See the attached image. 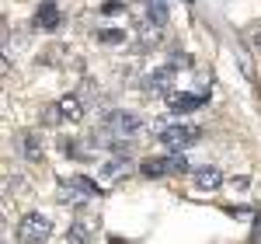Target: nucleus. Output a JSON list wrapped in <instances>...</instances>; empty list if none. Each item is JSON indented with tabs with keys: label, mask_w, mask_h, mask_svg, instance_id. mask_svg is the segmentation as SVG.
<instances>
[{
	"label": "nucleus",
	"mask_w": 261,
	"mask_h": 244,
	"mask_svg": "<svg viewBox=\"0 0 261 244\" xmlns=\"http://www.w3.org/2000/svg\"><path fill=\"white\" fill-rule=\"evenodd\" d=\"M125 11V4H119V0H108V4H101V14H122Z\"/></svg>",
	"instance_id": "20"
},
{
	"label": "nucleus",
	"mask_w": 261,
	"mask_h": 244,
	"mask_svg": "<svg viewBox=\"0 0 261 244\" xmlns=\"http://www.w3.org/2000/svg\"><path fill=\"white\" fill-rule=\"evenodd\" d=\"M146 14H150V21L153 25H167V18H171V11H167V0H146Z\"/></svg>",
	"instance_id": "13"
},
{
	"label": "nucleus",
	"mask_w": 261,
	"mask_h": 244,
	"mask_svg": "<svg viewBox=\"0 0 261 244\" xmlns=\"http://www.w3.org/2000/svg\"><path fill=\"white\" fill-rule=\"evenodd\" d=\"M161 45V25H140V49Z\"/></svg>",
	"instance_id": "15"
},
{
	"label": "nucleus",
	"mask_w": 261,
	"mask_h": 244,
	"mask_svg": "<svg viewBox=\"0 0 261 244\" xmlns=\"http://www.w3.org/2000/svg\"><path fill=\"white\" fill-rule=\"evenodd\" d=\"M140 171L146 178H161V175H171V167H167V157H150V161L140 164Z\"/></svg>",
	"instance_id": "14"
},
{
	"label": "nucleus",
	"mask_w": 261,
	"mask_h": 244,
	"mask_svg": "<svg viewBox=\"0 0 261 244\" xmlns=\"http://www.w3.org/2000/svg\"><path fill=\"white\" fill-rule=\"evenodd\" d=\"M7 188H11L14 196H21V192H24V178H21V175H11V178H7Z\"/></svg>",
	"instance_id": "21"
},
{
	"label": "nucleus",
	"mask_w": 261,
	"mask_h": 244,
	"mask_svg": "<svg viewBox=\"0 0 261 244\" xmlns=\"http://www.w3.org/2000/svg\"><path fill=\"white\" fill-rule=\"evenodd\" d=\"M192 182H195V188H202V192H216L223 185V175H220V167H199V171L192 175Z\"/></svg>",
	"instance_id": "9"
},
{
	"label": "nucleus",
	"mask_w": 261,
	"mask_h": 244,
	"mask_svg": "<svg viewBox=\"0 0 261 244\" xmlns=\"http://www.w3.org/2000/svg\"><path fill=\"white\" fill-rule=\"evenodd\" d=\"M202 140V129L199 126H185V122H174V126H167L161 133V143L167 150H188L192 143Z\"/></svg>",
	"instance_id": "2"
},
{
	"label": "nucleus",
	"mask_w": 261,
	"mask_h": 244,
	"mask_svg": "<svg viewBox=\"0 0 261 244\" xmlns=\"http://www.w3.org/2000/svg\"><path fill=\"white\" fill-rule=\"evenodd\" d=\"M60 199H63V203H73V206H81V203H87L91 196L84 192L81 185H73V178H70V182H60Z\"/></svg>",
	"instance_id": "11"
},
{
	"label": "nucleus",
	"mask_w": 261,
	"mask_h": 244,
	"mask_svg": "<svg viewBox=\"0 0 261 244\" xmlns=\"http://www.w3.org/2000/svg\"><path fill=\"white\" fill-rule=\"evenodd\" d=\"M167 167H171V175H188L192 171V164L185 157V150H174L171 157H167Z\"/></svg>",
	"instance_id": "16"
},
{
	"label": "nucleus",
	"mask_w": 261,
	"mask_h": 244,
	"mask_svg": "<svg viewBox=\"0 0 261 244\" xmlns=\"http://www.w3.org/2000/svg\"><path fill=\"white\" fill-rule=\"evenodd\" d=\"M167 66H192V56H185V53H171V60H167Z\"/></svg>",
	"instance_id": "19"
},
{
	"label": "nucleus",
	"mask_w": 261,
	"mask_h": 244,
	"mask_svg": "<svg viewBox=\"0 0 261 244\" xmlns=\"http://www.w3.org/2000/svg\"><path fill=\"white\" fill-rule=\"evenodd\" d=\"M73 185H81V188L87 192V196H91V199L105 192V188H98V182H94V178H87V175H73Z\"/></svg>",
	"instance_id": "18"
},
{
	"label": "nucleus",
	"mask_w": 261,
	"mask_h": 244,
	"mask_svg": "<svg viewBox=\"0 0 261 244\" xmlns=\"http://www.w3.org/2000/svg\"><path fill=\"white\" fill-rule=\"evenodd\" d=\"M56 105H60V112H63V119H66V122H81L84 112H87V105H84L81 94H63Z\"/></svg>",
	"instance_id": "8"
},
{
	"label": "nucleus",
	"mask_w": 261,
	"mask_h": 244,
	"mask_svg": "<svg viewBox=\"0 0 261 244\" xmlns=\"http://www.w3.org/2000/svg\"><path fill=\"white\" fill-rule=\"evenodd\" d=\"M185 4H192V0H185Z\"/></svg>",
	"instance_id": "26"
},
{
	"label": "nucleus",
	"mask_w": 261,
	"mask_h": 244,
	"mask_svg": "<svg viewBox=\"0 0 261 244\" xmlns=\"http://www.w3.org/2000/svg\"><path fill=\"white\" fill-rule=\"evenodd\" d=\"M35 28L39 32H56L60 28V7L53 0H42L39 11H35Z\"/></svg>",
	"instance_id": "7"
},
{
	"label": "nucleus",
	"mask_w": 261,
	"mask_h": 244,
	"mask_svg": "<svg viewBox=\"0 0 261 244\" xmlns=\"http://www.w3.org/2000/svg\"><path fill=\"white\" fill-rule=\"evenodd\" d=\"M14 234H18L21 244H45L49 234H53V216H45V213H24L18 220Z\"/></svg>",
	"instance_id": "1"
},
{
	"label": "nucleus",
	"mask_w": 261,
	"mask_h": 244,
	"mask_svg": "<svg viewBox=\"0 0 261 244\" xmlns=\"http://www.w3.org/2000/svg\"><path fill=\"white\" fill-rule=\"evenodd\" d=\"M112 244H125V241H122V237H112Z\"/></svg>",
	"instance_id": "24"
},
{
	"label": "nucleus",
	"mask_w": 261,
	"mask_h": 244,
	"mask_svg": "<svg viewBox=\"0 0 261 244\" xmlns=\"http://www.w3.org/2000/svg\"><path fill=\"white\" fill-rule=\"evenodd\" d=\"M91 234H94V224L91 220H77L66 230V244H91Z\"/></svg>",
	"instance_id": "10"
},
{
	"label": "nucleus",
	"mask_w": 261,
	"mask_h": 244,
	"mask_svg": "<svg viewBox=\"0 0 261 244\" xmlns=\"http://www.w3.org/2000/svg\"><path fill=\"white\" fill-rule=\"evenodd\" d=\"M254 244H261V216H254Z\"/></svg>",
	"instance_id": "23"
},
{
	"label": "nucleus",
	"mask_w": 261,
	"mask_h": 244,
	"mask_svg": "<svg viewBox=\"0 0 261 244\" xmlns=\"http://www.w3.org/2000/svg\"><path fill=\"white\" fill-rule=\"evenodd\" d=\"M129 175V164H125V157H112V161H105L101 164V178H125Z\"/></svg>",
	"instance_id": "12"
},
{
	"label": "nucleus",
	"mask_w": 261,
	"mask_h": 244,
	"mask_svg": "<svg viewBox=\"0 0 261 244\" xmlns=\"http://www.w3.org/2000/svg\"><path fill=\"white\" fill-rule=\"evenodd\" d=\"M233 188H237V192H244V188H247V175H241V178H233Z\"/></svg>",
	"instance_id": "22"
},
{
	"label": "nucleus",
	"mask_w": 261,
	"mask_h": 244,
	"mask_svg": "<svg viewBox=\"0 0 261 244\" xmlns=\"http://www.w3.org/2000/svg\"><path fill=\"white\" fill-rule=\"evenodd\" d=\"M98 42H105V45H125V32L122 28H98Z\"/></svg>",
	"instance_id": "17"
},
{
	"label": "nucleus",
	"mask_w": 261,
	"mask_h": 244,
	"mask_svg": "<svg viewBox=\"0 0 261 244\" xmlns=\"http://www.w3.org/2000/svg\"><path fill=\"white\" fill-rule=\"evenodd\" d=\"M101 126L112 129V133H119V136H140L143 129H146V122L140 115H133V112H105Z\"/></svg>",
	"instance_id": "3"
},
{
	"label": "nucleus",
	"mask_w": 261,
	"mask_h": 244,
	"mask_svg": "<svg viewBox=\"0 0 261 244\" xmlns=\"http://www.w3.org/2000/svg\"><path fill=\"white\" fill-rule=\"evenodd\" d=\"M202 105H209V98L205 94H192V91H181V94H167V108L174 112V115H185V112H195V108H202Z\"/></svg>",
	"instance_id": "5"
},
{
	"label": "nucleus",
	"mask_w": 261,
	"mask_h": 244,
	"mask_svg": "<svg viewBox=\"0 0 261 244\" xmlns=\"http://www.w3.org/2000/svg\"><path fill=\"white\" fill-rule=\"evenodd\" d=\"M174 66H157V70H150V74H143V91L146 94H171V87H174Z\"/></svg>",
	"instance_id": "4"
},
{
	"label": "nucleus",
	"mask_w": 261,
	"mask_h": 244,
	"mask_svg": "<svg viewBox=\"0 0 261 244\" xmlns=\"http://www.w3.org/2000/svg\"><path fill=\"white\" fill-rule=\"evenodd\" d=\"M18 150H21V157L28 164H42L45 161V147H42V136L39 133H24L18 140Z\"/></svg>",
	"instance_id": "6"
},
{
	"label": "nucleus",
	"mask_w": 261,
	"mask_h": 244,
	"mask_svg": "<svg viewBox=\"0 0 261 244\" xmlns=\"http://www.w3.org/2000/svg\"><path fill=\"white\" fill-rule=\"evenodd\" d=\"M258 45H261V35H258Z\"/></svg>",
	"instance_id": "25"
}]
</instances>
